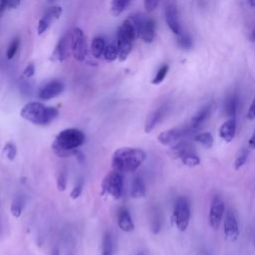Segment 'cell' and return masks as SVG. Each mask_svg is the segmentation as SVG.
I'll return each mask as SVG.
<instances>
[{"label": "cell", "mask_w": 255, "mask_h": 255, "mask_svg": "<svg viewBox=\"0 0 255 255\" xmlns=\"http://www.w3.org/2000/svg\"><path fill=\"white\" fill-rule=\"evenodd\" d=\"M146 157L147 155L142 149L121 148L116 150L112 156V168L122 174L135 172L143 165Z\"/></svg>", "instance_id": "6da1fadb"}, {"label": "cell", "mask_w": 255, "mask_h": 255, "mask_svg": "<svg viewBox=\"0 0 255 255\" xmlns=\"http://www.w3.org/2000/svg\"><path fill=\"white\" fill-rule=\"evenodd\" d=\"M85 138L86 136L84 132L79 129H65L56 136L55 141L52 144V149L58 157H65L81 147L85 143Z\"/></svg>", "instance_id": "7a4b0ae2"}, {"label": "cell", "mask_w": 255, "mask_h": 255, "mask_svg": "<svg viewBox=\"0 0 255 255\" xmlns=\"http://www.w3.org/2000/svg\"><path fill=\"white\" fill-rule=\"evenodd\" d=\"M59 112L54 107H47L39 102H31L22 108L20 116L25 121L45 127L50 125L58 116Z\"/></svg>", "instance_id": "3957f363"}, {"label": "cell", "mask_w": 255, "mask_h": 255, "mask_svg": "<svg viewBox=\"0 0 255 255\" xmlns=\"http://www.w3.org/2000/svg\"><path fill=\"white\" fill-rule=\"evenodd\" d=\"M124 177L123 174L113 170L110 172L102 181V195L108 194L114 199L118 200L123 196Z\"/></svg>", "instance_id": "277c9868"}, {"label": "cell", "mask_w": 255, "mask_h": 255, "mask_svg": "<svg viewBox=\"0 0 255 255\" xmlns=\"http://www.w3.org/2000/svg\"><path fill=\"white\" fill-rule=\"evenodd\" d=\"M191 219V207L190 202L185 197L177 199L173 212V221L176 227L183 233L187 230Z\"/></svg>", "instance_id": "5b68a950"}, {"label": "cell", "mask_w": 255, "mask_h": 255, "mask_svg": "<svg viewBox=\"0 0 255 255\" xmlns=\"http://www.w3.org/2000/svg\"><path fill=\"white\" fill-rule=\"evenodd\" d=\"M71 50L74 58L79 62H84L87 56L88 48L86 37L82 29L79 27H74L70 34Z\"/></svg>", "instance_id": "8992f818"}, {"label": "cell", "mask_w": 255, "mask_h": 255, "mask_svg": "<svg viewBox=\"0 0 255 255\" xmlns=\"http://www.w3.org/2000/svg\"><path fill=\"white\" fill-rule=\"evenodd\" d=\"M225 211V205L223 199L219 196H215L210 208V215H208V219H210V224L214 229H217L223 219V215Z\"/></svg>", "instance_id": "52a82bcc"}, {"label": "cell", "mask_w": 255, "mask_h": 255, "mask_svg": "<svg viewBox=\"0 0 255 255\" xmlns=\"http://www.w3.org/2000/svg\"><path fill=\"white\" fill-rule=\"evenodd\" d=\"M223 231L224 235L227 240L230 242H235L237 241L239 235H240V229H239V224L237 221L236 216L235 214L229 211L226 215V217L224 219V224H223Z\"/></svg>", "instance_id": "ba28073f"}, {"label": "cell", "mask_w": 255, "mask_h": 255, "mask_svg": "<svg viewBox=\"0 0 255 255\" xmlns=\"http://www.w3.org/2000/svg\"><path fill=\"white\" fill-rule=\"evenodd\" d=\"M191 131V128H174L167 130L163 133H160L157 137V141L159 144L163 146H170L177 141H178L179 138L184 137L187 134H189Z\"/></svg>", "instance_id": "9c48e42d"}, {"label": "cell", "mask_w": 255, "mask_h": 255, "mask_svg": "<svg viewBox=\"0 0 255 255\" xmlns=\"http://www.w3.org/2000/svg\"><path fill=\"white\" fill-rule=\"evenodd\" d=\"M65 87L64 84L60 81H52L48 84H46L44 87H42L38 93V97L41 100L44 101H49L60 94H62Z\"/></svg>", "instance_id": "30bf717a"}, {"label": "cell", "mask_w": 255, "mask_h": 255, "mask_svg": "<svg viewBox=\"0 0 255 255\" xmlns=\"http://www.w3.org/2000/svg\"><path fill=\"white\" fill-rule=\"evenodd\" d=\"M165 18H166L167 25L169 26L170 30L174 34L178 36L182 31H181V27H180V24H179L177 9V7L174 4L170 3V4H168L166 6Z\"/></svg>", "instance_id": "8fae6325"}, {"label": "cell", "mask_w": 255, "mask_h": 255, "mask_svg": "<svg viewBox=\"0 0 255 255\" xmlns=\"http://www.w3.org/2000/svg\"><path fill=\"white\" fill-rule=\"evenodd\" d=\"M237 122L236 118H229L219 129V136L226 143H230L234 140L236 134Z\"/></svg>", "instance_id": "7c38bea8"}, {"label": "cell", "mask_w": 255, "mask_h": 255, "mask_svg": "<svg viewBox=\"0 0 255 255\" xmlns=\"http://www.w3.org/2000/svg\"><path fill=\"white\" fill-rule=\"evenodd\" d=\"M166 112H167V107H160L157 110L152 112L148 116L145 122V132L147 134L151 133L156 128V126L161 121V119H163Z\"/></svg>", "instance_id": "4fadbf2b"}, {"label": "cell", "mask_w": 255, "mask_h": 255, "mask_svg": "<svg viewBox=\"0 0 255 255\" xmlns=\"http://www.w3.org/2000/svg\"><path fill=\"white\" fill-rule=\"evenodd\" d=\"M116 44H117L118 48H119V59L121 62L125 61L129 54L132 51V47H133V42L131 40H129L128 38H126L119 30L117 33V40H116Z\"/></svg>", "instance_id": "5bb4252c"}, {"label": "cell", "mask_w": 255, "mask_h": 255, "mask_svg": "<svg viewBox=\"0 0 255 255\" xmlns=\"http://www.w3.org/2000/svg\"><path fill=\"white\" fill-rule=\"evenodd\" d=\"M211 114H212V105H206L202 107L198 112H196L194 115V117L191 120L190 128L192 130H196L197 128H199L208 119Z\"/></svg>", "instance_id": "9a60e30c"}, {"label": "cell", "mask_w": 255, "mask_h": 255, "mask_svg": "<svg viewBox=\"0 0 255 255\" xmlns=\"http://www.w3.org/2000/svg\"><path fill=\"white\" fill-rule=\"evenodd\" d=\"M155 33H156V25L154 20L152 18L145 17L140 32V37L143 39L145 43L150 44L155 39Z\"/></svg>", "instance_id": "2e32d148"}, {"label": "cell", "mask_w": 255, "mask_h": 255, "mask_svg": "<svg viewBox=\"0 0 255 255\" xmlns=\"http://www.w3.org/2000/svg\"><path fill=\"white\" fill-rule=\"evenodd\" d=\"M147 195L146 183L141 177H136L133 179L131 187V197L134 199L145 198Z\"/></svg>", "instance_id": "e0dca14e"}, {"label": "cell", "mask_w": 255, "mask_h": 255, "mask_svg": "<svg viewBox=\"0 0 255 255\" xmlns=\"http://www.w3.org/2000/svg\"><path fill=\"white\" fill-rule=\"evenodd\" d=\"M239 107V97L236 93L229 95L224 102V113L229 118H236Z\"/></svg>", "instance_id": "ac0fdd59"}, {"label": "cell", "mask_w": 255, "mask_h": 255, "mask_svg": "<svg viewBox=\"0 0 255 255\" xmlns=\"http://www.w3.org/2000/svg\"><path fill=\"white\" fill-rule=\"evenodd\" d=\"M67 56H68V35H64L57 43L52 54V58L54 61L63 62L67 58Z\"/></svg>", "instance_id": "d6986e66"}, {"label": "cell", "mask_w": 255, "mask_h": 255, "mask_svg": "<svg viewBox=\"0 0 255 255\" xmlns=\"http://www.w3.org/2000/svg\"><path fill=\"white\" fill-rule=\"evenodd\" d=\"M118 224L120 228L126 233H131L134 230L135 225L132 219V216L130 213L126 210V208H121L118 214Z\"/></svg>", "instance_id": "ffe728a7"}, {"label": "cell", "mask_w": 255, "mask_h": 255, "mask_svg": "<svg viewBox=\"0 0 255 255\" xmlns=\"http://www.w3.org/2000/svg\"><path fill=\"white\" fill-rule=\"evenodd\" d=\"M106 41L103 37H95L92 41V45H91V50H92V54L95 58L99 59L102 56H104V52L106 49Z\"/></svg>", "instance_id": "44dd1931"}, {"label": "cell", "mask_w": 255, "mask_h": 255, "mask_svg": "<svg viewBox=\"0 0 255 255\" xmlns=\"http://www.w3.org/2000/svg\"><path fill=\"white\" fill-rule=\"evenodd\" d=\"M181 163L190 168H195L200 165V157H198V155L196 154V152L192 149L190 150L188 153H185L179 159Z\"/></svg>", "instance_id": "7402d4cb"}, {"label": "cell", "mask_w": 255, "mask_h": 255, "mask_svg": "<svg viewBox=\"0 0 255 255\" xmlns=\"http://www.w3.org/2000/svg\"><path fill=\"white\" fill-rule=\"evenodd\" d=\"M53 20H55V18L53 17V15L51 14V12L48 9L47 11L44 13V15L41 17V19L39 20L38 27H37L38 35H42L43 33L47 31L49 29V27L51 26Z\"/></svg>", "instance_id": "603a6c76"}, {"label": "cell", "mask_w": 255, "mask_h": 255, "mask_svg": "<svg viewBox=\"0 0 255 255\" xmlns=\"http://www.w3.org/2000/svg\"><path fill=\"white\" fill-rule=\"evenodd\" d=\"M193 147L187 143V142H182V143H179L174 147L171 148V151H170V154L171 156L176 158V159H180V157L185 154L188 153L190 150H192Z\"/></svg>", "instance_id": "cb8c5ba5"}, {"label": "cell", "mask_w": 255, "mask_h": 255, "mask_svg": "<svg viewBox=\"0 0 255 255\" xmlns=\"http://www.w3.org/2000/svg\"><path fill=\"white\" fill-rule=\"evenodd\" d=\"M131 0H113L111 4V11L114 16L121 15L129 6Z\"/></svg>", "instance_id": "d4e9b609"}, {"label": "cell", "mask_w": 255, "mask_h": 255, "mask_svg": "<svg viewBox=\"0 0 255 255\" xmlns=\"http://www.w3.org/2000/svg\"><path fill=\"white\" fill-rule=\"evenodd\" d=\"M195 141L201 144L207 149H211L214 146V137L210 132L200 133L195 137Z\"/></svg>", "instance_id": "484cf974"}, {"label": "cell", "mask_w": 255, "mask_h": 255, "mask_svg": "<svg viewBox=\"0 0 255 255\" xmlns=\"http://www.w3.org/2000/svg\"><path fill=\"white\" fill-rule=\"evenodd\" d=\"M104 57L106 61L113 62L117 58H119V48L116 43H111L106 46V49L104 52Z\"/></svg>", "instance_id": "4316f807"}, {"label": "cell", "mask_w": 255, "mask_h": 255, "mask_svg": "<svg viewBox=\"0 0 255 255\" xmlns=\"http://www.w3.org/2000/svg\"><path fill=\"white\" fill-rule=\"evenodd\" d=\"M177 37V44L180 48L184 50H190L193 47V39L189 33L181 32Z\"/></svg>", "instance_id": "83f0119b"}, {"label": "cell", "mask_w": 255, "mask_h": 255, "mask_svg": "<svg viewBox=\"0 0 255 255\" xmlns=\"http://www.w3.org/2000/svg\"><path fill=\"white\" fill-rule=\"evenodd\" d=\"M23 207H24V200H23L22 197H16L12 204H11V214L14 217L18 218L21 216L22 215V212H23Z\"/></svg>", "instance_id": "f1b7e54d"}, {"label": "cell", "mask_w": 255, "mask_h": 255, "mask_svg": "<svg viewBox=\"0 0 255 255\" xmlns=\"http://www.w3.org/2000/svg\"><path fill=\"white\" fill-rule=\"evenodd\" d=\"M151 225H152L153 233L155 235L159 233L160 229H161V216H160V213L157 210H155L152 214Z\"/></svg>", "instance_id": "f546056e"}, {"label": "cell", "mask_w": 255, "mask_h": 255, "mask_svg": "<svg viewBox=\"0 0 255 255\" xmlns=\"http://www.w3.org/2000/svg\"><path fill=\"white\" fill-rule=\"evenodd\" d=\"M169 65H163L159 69L158 71L157 72L156 76L154 77L153 81H152V84L154 85H159L160 83H163L164 80L166 79L167 75H168V72H169Z\"/></svg>", "instance_id": "4dcf8cb0"}, {"label": "cell", "mask_w": 255, "mask_h": 255, "mask_svg": "<svg viewBox=\"0 0 255 255\" xmlns=\"http://www.w3.org/2000/svg\"><path fill=\"white\" fill-rule=\"evenodd\" d=\"M248 155H249V153H248V151L246 149H242L238 153V155H237V157H236V158L235 160V169L236 171L241 169L246 164V161L248 159Z\"/></svg>", "instance_id": "1f68e13d"}, {"label": "cell", "mask_w": 255, "mask_h": 255, "mask_svg": "<svg viewBox=\"0 0 255 255\" xmlns=\"http://www.w3.org/2000/svg\"><path fill=\"white\" fill-rule=\"evenodd\" d=\"M19 45H20V39H19L18 37H15V38L10 42V44H9V46H8V48H7V52H6L7 59L11 60V59L15 56V54H16L18 48H19Z\"/></svg>", "instance_id": "d6a6232c"}, {"label": "cell", "mask_w": 255, "mask_h": 255, "mask_svg": "<svg viewBox=\"0 0 255 255\" xmlns=\"http://www.w3.org/2000/svg\"><path fill=\"white\" fill-rule=\"evenodd\" d=\"M56 183H57V189H58L59 192H65L66 191V188H67V173H66L65 170L61 171L58 174Z\"/></svg>", "instance_id": "836d02e7"}, {"label": "cell", "mask_w": 255, "mask_h": 255, "mask_svg": "<svg viewBox=\"0 0 255 255\" xmlns=\"http://www.w3.org/2000/svg\"><path fill=\"white\" fill-rule=\"evenodd\" d=\"M3 155L10 160H14L16 154H17V150H16V146L13 143H7L4 147H3V151H2Z\"/></svg>", "instance_id": "e575fe53"}, {"label": "cell", "mask_w": 255, "mask_h": 255, "mask_svg": "<svg viewBox=\"0 0 255 255\" xmlns=\"http://www.w3.org/2000/svg\"><path fill=\"white\" fill-rule=\"evenodd\" d=\"M102 255H113V241L109 234H106L104 236Z\"/></svg>", "instance_id": "d590c367"}, {"label": "cell", "mask_w": 255, "mask_h": 255, "mask_svg": "<svg viewBox=\"0 0 255 255\" xmlns=\"http://www.w3.org/2000/svg\"><path fill=\"white\" fill-rule=\"evenodd\" d=\"M83 188H84V182L83 181H80L78 184H76L75 187L73 188L71 194H70L71 198L72 199H77L81 196V194L83 192Z\"/></svg>", "instance_id": "8d00e7d4"}, {"label": "cell", "mask_w": 255, "mask_h": 255, "mask_svg": "<svg viewBox=\"0 0 255 255\" xmlns=\"http://www.w3.org/2000/svg\"><path fill=\"white\" fill-rule=\"evenodd\" d=\"M160 0H145V8L148 12H152L157 8Z\"/></svg>", "instance_id": "74e56055"}, {"label": "cell", "mask_w": 255, "mask_h": 255, "mask_svg": "<svg viewBox=\"0 0 255 255\" xmlns=\"http://www.w3.org/2000/svg\"><path fill=\"white\" fill-rule=\"evenodd\" d=\"M35 74V67L33 64H29L26 68L25 70L23 71V76H24L26 79H29L31 77H33Z\"/></svg>", "instance_id": "f35d334b"}, {"label": "cell", "mask_w": 255, "mask_h": 255, "mask_svg": "<svg viewBox=\"0 0 255 255\" xmlns=\"http://www.w3.org/2000/svg\"><path fill=\"white\" fill-rule=\"evenodd\" d=\"M49 11L51 12V14L53 15V17L55 19L60 18L63 14V8L61 6H53V7L49 8Z\"/></svg>", "instance_id": "ab89813d"}, {"label": "cell", "mask_w": 255, "mask_h": 255, "mask_svg": "<svg viewBox=\"0 0 255 255\" xmlns=\"http://www.w3.org/2000/svg\"><path fill=\"white\" fill-rule=\"evenodd\" d=\"M246 118L249 121L255 120V99L253 100V102L251 103V105L249 107V110H248L247 115H246Z\"/></svg>", "instance_id": "60d3db41"}, {"label": "cell", "mask_w": 255, "mask_h": 255, "mask_svg": "<svg viewBox=\"0 0 255 255\" xmlns=\"http://www.w3.org/2000/svg\"><path fill=\"white\" fill-rule=\"evenodd\" d=\"M21 3V0H8L7 8L8 9H15L17 8Z\"/></svg>", "instance_id": "b9f144b4"}, {"label": "cell", "mask_w": 255, "mask_h": 255, "mask_svg": "<svg viewBox=\"0 0 255 255\" xmlns=\"http://www.w3.org/2000/svg\"><path fill=\"white\" fill-rule=\"evenodd\" d=\"M7 3L8 0H0V14L2 15L4 10L7 8Z\"/></svg>", "instance_id": "7bdbcfd3"}, {"label": "cell", "mask_w": 255, "mask_h": 255, "mask_svg": "<svg viewBox=\"0 0 255 255\" xmlns=\"http://www.w3.org/2000/svg\"><path fill=\"white\" fill-rule=\"evenodd\" d=\"M248 146H249V148H251V149H255V131H254V133L252 134L251 137L249 138Z\"/></svg>", "instance_id": "ee69618b"}, {"label": "cell", "mask_w": 255, "mask_h": 255, "mask_svg": "<svg viewBox=\"0 0 255 255\" xmlns=\"http://www.w3.org/2000/svg\"><path fill=\"white\" fill-rule=\"evenodd\" d=\"M250 39H251V41H252V42H254V43H255V29H254V30L251 32Z\"/></svg>", "instance_id": "f6af8a7d"}, {"label": "cell", "mask_w": 255, "mask_h": 255, "mask_svg": "<svg viewBox=\"0 0 255 255\" xmlns=\"http://www.w3.org/2000/svg\"><path fill=\"white\" fill-rule=\"evenodd\" d=\"M248 4L250 7H255V0H248Z\"/></svg>", "instance_id": "bcb514c9"}, {"label": "cell", "mask_w": 255, "mask_h": 255, "mask_svg": "<svg viewBox=\"0 0 255 255\" xmlns=\"http://www.w3.org/2000/svg\"><path fill=\"white\" fill-rule=\"evenodd\" d=\"M200 255H211V254L208 253L206 250H201V252H200Z\"/></svg>", "instance_id": "7dc6e473"}, {"label": "cell", "mask_w": 255, "mask_h": 255, "mask_svg": "<svg viewBox=\"0 0 255 255\" xmlns=\"http://www.w3.org/2000/svg\"><path fill=\"white\" fill-rule=\"evenodd\" d=\"M51 255H60V253H59L58 249H54V251L52 252V254H51Z\"/></svg>", "instance_id": "c3c4849f"}, {"label": "cell", "mask_w": 255, "mask_h": 255, "mask_svg": "<svg viewBox=\"0 0 255 255\" xmlns=\"http://www.w3.org/2000/svg\"><path fill=\"white\" fill-rule=\"evenodd\" d=\"M54 1H56V0H48L49 3H52V2H54Z\"/></svg>", "instance_id": "681fc988"}, {"label": "cell", "mask_w": 255, "mask_h": 255, "mask_svg": "<svg viewBox=\"0 0 255 255\" xmlns=\"http://www.w3.org/2000/svg\"><path fill=\"white\" fill-rule=\"evenodd\" d=\"M137 255H145V254H144V253H138Z\"/></svg>", "instance_id": "f907efd6"}, {"label": "cell", "mask_w": 255, "mask_h": 255, "mask_svg": "<svg viewBox=\"0 0 255 255\" xmlns=\"http://www.w3.org/2000/svg\"><path fill=\"white\" fill-rule=\"evenodd\" d=\"M68 255H72V254H68Z\"/></svg>", "instance_id": "816d5d0a"}]
</instances>
